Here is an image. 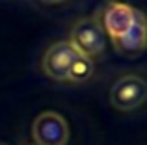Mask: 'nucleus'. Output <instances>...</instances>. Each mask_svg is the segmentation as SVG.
I'll list each match as a JSON object with an SVG mask.
<instances>
[{
    "mask_svg": "<svg viewBox=\"0 0 147 145\" xmlns=\"http://www.w3.org/2000/svg\"><path fill=\"white\" fill-rule=\"evenodd\" d=\"M145 21V15L140 9L129 6L119 0H112L102 9V22H99L104 36H108L112 41L123 37L129 34L138 22Z\"/></svg>",
    "mask_w": 147,
    "mask_h": 145,
    "instance_id": "f257e3e1",
    "label": "nucleus"
},
{
    "mask_svg": "<svg viewBox=\"0 0 147 145\" xmlns=\"http://www.w3.org/2000/svg\"><path fill=\"white\" fill-rule=\"evenodd\" d=\"M32 136L36 145H65L69 142V125L58 112H43L34 119Z\"/></svg>",
    "mask_w": 147,
    "mask_h": 145,
    "instance_id": "39448f33",
    "label": "nucleus"
},
{
    "mask_svg": "<svg viewBox=\"0 0 147 145\" xmlns=\"http://www.w3.org/2000/svg\"><path fill=\"white\" fill-rule=\"evenodd\" d=\"M0 145H6V143H0Z\"/></svg>",
    "mask_w": 147,
    "mask_h": 145,
    "instance_id": "1a4fd4ad",
    "label": "nucleus"
},
{
    "mask_svg": "<svg viewBox=\"0 0 147 145\" xmlns=\"http://www.w3.org/2000/svg\"><path fill=\"white\" fill-rule=\"evenodd\" d=\"M91 75H93V63H91V60L80 56V58L75 62L71 72H69L67 82H86Z\"/></svg>",
    "mask_w": 147,
    "mask_h": 145,
    "instance_id": "0eeeda50",
    "label": "nucleus"
},
{
    "mask_svg": "<svg viewBox=\"0 0 147 145\" xmlns=\"http://www.w3.org/2000/svg\"><path fill=\"white\" fill-rule=\"evenodd\" d=\"M43 4H49V6H56V4H61L65 2V0H41Z\"/></svg>",
    "mask_w": 147,
    "mask_h": 145,
    "instance_id": "6e6552de",
    "label": "nucleus"
},
{
    "mask_svg": "<svg viewBox=\"0 0 147 145\" xmlns=\"http://www.w3.org/2000/svg\"><path fill=\"white\" fill-rule=\"evenodd\" d=\"M115 47V50L123 56H138L145 50V43H147V28H145V21L138 22L129 34H125L123 37L112 41Z\"/></svg>",
    "mask_w": 147,
    "mask_h": 145,
    "instance_id": "423d86ee",
    "label": "nucleus"
},
{
    "mask_svg": "<svg viewBox=\"0 0 147 145\" xmlns=\"http://www.w3.org/2000/svg\"><path fill=\"white\" fill-rule=\"evenodd\" d=\"M78 58L80 54L69 41H56L45 52L43 60H41V69L49 78L56 80V82H67L69 72Z\"/></svg>",
    "mask_w": 147,
    "mask_h": 145,
    "instance_id": "20e7f679",
    "label": "nucleus"
},
{
    "mask_svg": "<svg viewBox=\"0 0 147 145\" xmlns=\"http://www.w3.org/2000/svg\"><path fill=\"white\" fill-rule=\"evenodd\" d=\"M69 43L75 47V50L80 56L91 60L104 52L106 36H104L97 19L82 17L73 24L71 32H69Z\"/></svg>",
    "mask_w": 147,
    "mask_h": 145,
    "instance_id": "f03ea898",
    "label": "nucleus"
},
{
    "mask_svg": "<svg viewBox=\"0 0 147 145\" xmlns=\"http://www.w3.org/2000/svg\"><path fill=\"white\" fill-rule=\"evenodd\" d=\"M147 86L138 75H123L110 89V102L119 112H134L145 102Z\"/></svg>",
    "mask_w": 147,
    "mask_h": 145,
    "instance_id": "7ed1b4c3",
    "label": "nucleus"
},
{
    "mask_svg": "<svg viewBox=\"0 0 147 145\" xmlns=\"http://www.w3.org/2000/svg\"><path fill=\"white\" fill-rule=\"evenodd\" d=\"M32 145H36V143H32Z\"/></svg>",
    "mask_w": 147,
    "mask_h": 145,
    "instance_id": "9d476101",
    "label": "nucleus"
}]
</instances>
